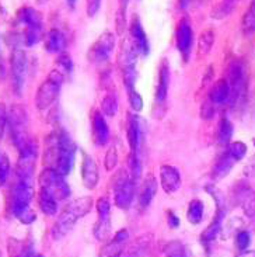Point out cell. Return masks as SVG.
<instances>
[{"label":"cell","mask_w":255,"mask_h":257,"mask_svg":"<svg viewBox=\"0 0 255 257\" xmlns=\"http://www.w3.org/2000/svg\"><path fill=\"white\" fill-rule=\"evenodd\" d=\"M118 163V152H117V148L115 146H111L110 149H108V152L105 155V169L111 172V170H114L115 166H117Z\"/></svg>","instance_id":"f35d334b"},{"label":"cell","mask_w":255,"mask_h":257,"mask_svg":"<svg viewBox=\"0 0 255 257\" xmlns=\"http://www.w3.org/2000/svg\"><path fill=\"white\" fill-rule=\"evenodd\" d=\"M114 48H115V34H112L111 31H105L90 47L87 58L91 63L107 62Z\"/></svg>","instance_id":"7c38bea8"},{"label":"cell","mask_w":255,"mask_h":257,"mask_svg":"<svg viewBox=\"0 0 255 257\" xmlns=\"http://www.w3.org/2000/svg\"><path fill=\"white\" fill-rule=\"evenodd\" d=\"M254 144H255V142H254Z\"/></svg>","instance_id":"681fc988"},{"label":"cell","mask_w":255,"mask_h":257,"mask_svg":"<svg viewBox=\"0 0 255 257\" xmlns=\"http://www.w3.org/2000/svg\"><path fill=\"white\" fill-rule=\"evenodd\" d=\"M160 183H161V188L166 191L167 194L175 193L181 187L179 172L174 166L163 165L160 167Z\"/></svg>","instance_id":"e0dca14e"},{"label":"cell","mask_w":255,"mask_h":257,"mask_svg":"<svg viewBox=\"0 0 255 257\" xmlns=\"http://www.w3.org/2000/svg\"><path fill=\"white\" fill-rule=\"evenodd\" d=\"M249 244V233L248 232H245V230H242L240 232L238 235H237V247L240 249V250H244V249H247Z\"/></svg>","instance_id":"b9f144b4"},{"label":"cell","mask_w":255,"mask_h":257,"mask_svg":"<svg viewBox=\"0 0 255 257\" xmlns=\"http://www.w3.org/2000/svg\"><path fill=\"white\" fill-rule=\"evenodd\" d=\"M157 186H159V183L156 180V177L153 174H149L146 177V180L143 181L142 188H140V194H139V204L142 208H147L152 204L156 191H157Z\"/></svg>","instance_id":"44dd1931"},{"label":"cell","mask_w":255,"mask_h":257,"mask_svg":"<svg viewBox=\"0 0 255 257\" xmlns=\"http://www.w3.org/2000/svg\"><path fill=\"white\" fill-rule=\"evenodd\" d=\"M238 257H255V251H245V253H242Z\"/></svg>","instance_id":"f6af8a7d"},{"label":"cell","mask_w":255,"mask_h":257,"mask_svg":"<svg viewBox=\"0 0 255 257\" xmlns=\"http://www.w3.org/2000/svg\"><path fill=\"white\" fill-rule=\"evenodd\" d=\"M91 134H93V141L98 146H104L108 139H110V130L108 124L104 118V114L100 111H93L91 114Z\"/></svg>","instance_id":"2e32d148"},{"label":"cell","mask_w":255,"mask_h":257,"mask_svg":"<svg viewBox=\"0 0 255 257\" xmlns=\"http://www.w3.org/2000/svg\"><path fill=\"white\" fill-rule=\"evenodd\" d=\"M245 153H247V146L244 142L238 141L230 145V155L234 160H241L245 156Z\"/></svg>","instance_id":"74e56055"},{"label":"cell","mask_w":255,"mask_h":257,"mask_svg":"<svg viewBox=\"0 0 255 257\" xmlns=\"http://www.w3.org/2000/svg\"><path fill=\"white\" fill-rule=\"evenodd\" d=\"M240 0H221L220 5L217 7H214L213 10H212V19H224V17H227L228 14L231 13L233 10H234L235 5L238 3Z\"/></svg>","instance_id":"f1b7e54d"},{"label":"cell","mask_w":255,"mask_h":257,"mask_svg":"<svg viewBox=\"0 0 255 257\" xmlns=\"http://www.w3.org/2000/svg\"><path fill=\"white\" fill-rule=\"evenodd\" d=\"M168 86H170V66L167 59L161 61L159 69V84L156 89V105H164L167 94H168Z\"/></svg>","instance_id":"d6986e66"},{"label":"cell","mask_w":255,"mask_h":257,"mask_svg":"<svg viewBox=\"0 0 255 257\" xmlns=\"http://www.w3.org/2000/svg\"><path fill=\"white\" fill-rule=\"evenodd\" d=\"M65 75L59 69H54L42 82L35 96V104L40 110H47L55 101L62 87Z\"/></svg>","instance_id":"5b68a950"},{"label":"cell","mask_w":255,"mask_h":257,"mask_svg":"<svg viewBox=\"0 0 255 257\" xmlns=\"http://www.w3.org/2000/svg\"><path fill=\"white\" fill-rule=\"evenodd\" d=\"M126 135H128V144L131 148L132 153L139 152V146H140V126L136 115H129L128 119V125H126Z\"/></svg>","instance_id":"603a6c76"},{"label":"cell","mask_w":255,"mask_h":257,"mask_svg":"<svg viewBox=\"0 0 255 257\" xmlns=\"http://www.w3.org/2000/svg\"><path fill=\"white\" fill-rule=\"evenodd\" d=\"M34 195L33 180L16 179L12 195H10V209L23 223H33L35 221V214L30 208V204Z\"/></svg>","instance_id":"3957f363"},{"label":"cell","mask_w":255,"mask_h":257,"mask_svg":"<svg viewBox=\"0 0 255 257\" xmlns=\"http://www.w3.org/2000/svg\"><path fill=\"white\" fill-rule=\"evenodd\" d=\"M125 242H119L117 239H114L112 242L107 244L101 251L100 257H121L122 256V247Z\"/></svg>","instance_id":"d6a6232c"},{"label":"cell","mask_w":255,"mask_h":257,"mask_svg":"<svg viewBox=\"0 0 255 257\" xmlns=\"http://www.w3.org/2000/svg\"><path fill=\"white\" fill-rule=\"evenodd\" d=\"M136 190V180L131 174H125V170L118 173L114 183V200L115 205L121 209H128L131 207Z\"/></svg>","instance_id":"9c48e42d"},{"label":"cell","mask_w":255,"mask_h":257,"mask_svg":"<svg viewBox=\"0 0 255 257\" xmlns=\"http://www.w3.org/2000/svg\"><path fill=\"white\" fill-rule=\"evenodd\" d=\"M223 216H224V211H223V208H219L217 214L214 215L212 223L207 226L206 229H205V232H203V235H202V240H203V242H212V240L216 239V236L219 235V230H220Z\"/></svg>","instance_id":"d4e9b609"},{"label":"cell","mask_w":255,"mask_h":257,"mask_svg":"<svg viewBox=\"0 0 255 257\" xmlns=\"http://www.w3.org/2000/svg\"><path fill=\"white\" fill-rule=\"evenodd\" d=\"M166 256L167 257H186L185 249L179 242H171L167 244L166 247Z\"/></svg>","instance_id":"8d00e7d4"},{"label":"cell","mask_w":255,"mask_h":257,"mask_svg":"<svg viewBox=\"0 0 255 257\" xmlns=\"http://www.w3.org/2000/svg\"><path fill=\"white\" fill-rule=\"evenodd\" d=\"M214 42V34L212 30H205L202 31L198 41V52L199 56H205L209 54V51L212 49V45Z\"/></svg>","instance_id":"f546056e"},{"label":"cell","mask_w":255,"mask_h":257,"mask_svg":"<svg viewBox=\"0 0 255 257\" xmlns=\"http://www.w3.org/2000/svg\"><path fill=\"white\" fill-rule=\"evenodd\" d=\"M128 94H129V104H131L132 108L138 112L142 111V108H143V98H142V96L135 89L128 91Z\"/></svg>","instance_id":"60d3db41"},{"label":"cell","mask_w":255,"mask_h":257,"mask_svg":"<svg viewBox=\"0 0 255 257\" xmlns=\"http://www.w3.org/2000/svg\"><path fill=\"white\" fill-rule=\"evenodd\" d=\"M233 135V125L227 118H221L216 130V139L220 145H227Z\"/></svg>","instance_id":"484cf974"},{"label":"cell","mask_w":255,"mask_h":257,"mask_svg":"<svg viewBox=\"0 0 255 257\" xmlns=\"http://www.w3.org/2000/svg\"><path fill=\"white\" fill-rule=\"evenodd\" d=\"M233 158H231V155H230V152L227 153V155H224L223 158H220L219 159V162L214 165V169H213V179H216V180H219V179H221V177H224L226 174L230 172V169H231V166H233Z\"/></svg>","instance_id":"4316f807"},{"label":"cell","mask_w":255,"mask_h":257,"mask_svg":"<svg viewBox=\"0 0 255 257\" xmlns=\"http://www.w3.org/2000/svg\"><path fill=\"white\" fill-rule=\"evenodd\" d=\"M228 84H230V101L235 103L244 96L247 89V68L241 61H231L228 65Z\"/></svg>","instance_id":"30bf717a"},{"label":"cell","mask_w":255,"mask_h":257,"mask_svg":"<svg viewBox=\"0 0 255 257\" xmlns=\"http://www.w3.org/2000/svg\"><path fill=\"white\" fill-rule=\"evenodd\" d=\"M101 110H103L104 115L107 117H114L118 111V100L117 94L114 93H107L104 98L101 100Z\"/></svg>","instance_id":"4dcf8cb0"},{"label":"cell","mask_w":255,"mask_h":257,"mask_svg":"<svg viewBox=\"0 0 255 257\" xmlns=\"http://www.w3.org/2000/svg\"><path fill=\"white\" fill-rule=\"evenodd\" d=\"M38 183H40V187L48 190L51 194L55 195L58 201L66 200L70 195V187L65 180V176L55 169H51V167L44 169L40 174Z\"/></svg>","instance_id":"ba28073f"},{"label":"cell","mask_w":255,"mask_h":257,"mask_svg":"<svg viewBox=\"0 0 255 257\" xmlns=\"http://www.w3.org/2000/svg\"><path fill=\"white\" fill-rule=\"evenodd\" d=\"M68 45V38L61 30L52 28L49 30L45 38V49L49 54H63Z\"/></svg>","instance_id":"ffe728a7"},{"label":"cell","mask_w":255,"mask_h":257,"mask_svg":"<svg viewBox=\"0 0 255 257\" xmlns=\"http://www.w3.org/2000/svg\"><path fill=\"white\" fill-rule=\"evenodd\" d=\"M68 3H69V6H73L76 3V0H68Z\"/></svg>","instance_id":"bcb514c9"},{"label":"cell","mask_w":255,"mask_h":257,"mask_svg":"<svg viewBox=\"0 0 255 257\" xmlns=\"http://www.w3.org/2000/svg\"><path fill=\"white\" fill-rule=\"evenodd\" d=\"M242 31L245 34H252L255 31V0H252L248 12L242 19Z\"/></svg>","instance_id":"1f68e13d"},{"label":"cell","mask_w":255,"mask_h":257,"mask_svg":"<svg viewBox=\"0 0 255 257\" xmlns=\"http://www.w3.org/2000/svg\"><path fill=\"white\" fill-rule=\"evenodd\" d=\"M192 41L193 33L191 23L186 19L179 20L177 30H175V44H177V48L181 52V55L184 56L185 61L188 59V55H189L191 48H192Z\"/></svg>","instance_id":"5bb4252c"},{"label":"cell","mask_w":255,"mask_h":257,"mask_svg":"<svg viewBox=\"0 0 255 257\" xmlns=\"http://www.w3.org/2000/svg\"><path fill=\"white\" fill-rule=\"evenodd\" d=\"M10 72H12V86L17 94L23 93L26 77H27V55L20 48H14L10 55Z\"/></svg>","instance_id":"8fae6325"},{"label":"cell","mask_w":255,"mask_h":257,"mask_svg":"<svg viewBox=\"0 0 255 257\" xmlns=\"http://www.w3.org/2000/svg\"><path fill=\"white\" fill-rule=\"evenodd\" d=\"M82 180L86 188L89 190H94L98 183V166L96 159L86 152H83V160H82Z\"/></svg>","instance_id":"ac0fdd59"},{"label":"cell","mask_w":255,"mask_h":257,"mask_svg":"<svg viewBox=\"0 0 255 257\" xmlns=\"http://www.w3.org/2000/svg\"><path fill=\"white\" fill-rule=\"evenodd\" d=\"M38 205L45 215L52 216L58 212V200L55 198V195L51 194L48 190L42 187L38 190Z\"/></svg>","instance_id":"7402d4cb"},{"label":"cell","mask_w":255,"mask_h":257,"mask_svg":"<svg viewBox=\"0 0 255 257\" xmlns=\"http://www.w3.org/2000/svg\"><path fill=\"white\" fill-rule=\"evenodd\" d=\"M129 35H131L132 44L135 45V48L138 49L139 54L147 55L150 52L149 38H147L145 30L142 27V23H140L136 14L132 17L131 23H129Z\"/></svg>","instance_id":"9a60e30c"},{"label":"cell","mask_w":255,"mask_h":257,"mask_svg":"<svg viewBox=\"0 0 255 257\" xmlns=\"http://www.w3.org/2000/svg\"><path fill=\"white\" fill-rule=\"evenodd\" d=\"M9 125L12 130V139L16 148L21 151L33 142L27 134V112L21 105H13L12 111L9 112Z\"/></svg>","instance_id":"52a82bcc"},{"label":"cell","mask_w":255,"mask_h":257,"mask_svg":"<svg viewBox=\"0 0 255 257\" xmlns=\"http://www.w3.org/2000/svg\"><path fill=\"white\" fill-rule=\"evenodd\" d=\"M9 172H10V160L7 158L6 153H2V156H0V181H2V186L6 183Z\"/></svg>","instance_id":"ab89813d"},{"label":"cell","mask_w":255,"mask_h":257,"mask_svg":"<svg viewBox=\"0 0 255 257\" xmlns=\"http://www.w3.org/2000/svg\"><path fill=\"white\" fill-rule=\"evenodd\" d=\"M17 21L24 28L19 35L21 45L33 47L42 40V16L33 7L24 6L17 12Z\"/></svg>","instance_id":"277c9868"},{"label":"cell","mask_w":255,"mask_h":257,"mask_svg":"<svg viewBox=\"0 0 255 257\" xmlns=\"http://www.w3.org/2000/svg\"><path fill=\"white\" fill-rule=\"evenodd\" d=\"M97 215H98V221H97L96 226H94V235L97 239L104 240L110 235L111 230V221H110V201L107 197H100L96 204Z\"/></svg>","instance_id":"4fadbf2b"},{"label":"cell","mask_w":255,"mask_h":257,"mask_svg":"<svg viewBox=\"0 0 255 257\" xmlns=\"http://www.w3.org/2000/svg\"><path fill=\"white\" fill-rule=\"evenodd\" d=\"M40 3H45V2H48V0H38Z\"/></svg>","instance_id":"7dc6e473"},{"label":"cell","mask_w":255,"mask_h":257,"mask_svg":"<svg viewBox=\"0 0 255 257\" xmlns=\"http://www.w3.org/2000/svg\"><path fill=\"white\" fill-rule=\"evenodd\" d=\"M138 49L135 48V45L132 44L131 40H125L121 47L119 52V66L124 75V84L126 90L131 91L135 89V82H136V61H138Z\"/></svg>","instance_id":"8992f818"},{"label":"cell","mask_w":255,"mask_h":257,"mask_svg":"<svg viewBox=\"0 0 255 257\" xmlns=\"http://www.w3.org/2000/svg\"><path fill=\"white\" fill-rule=\"evenodd\" d=\"M91 208H93L91 197H82V198H77L73 202H70L69 205L63 209L55 225L52 226V237L58 240V239L66 236L70 230L73 229L77 221L80 218H83L84 215H87Z\"/></svg>","instance_id":"7a4b0ae2"},{"label":"cell","mask_w":255,"mask_h":257,"mask_svg":"<svg viewBox=\"0 0 255 257\" xmlns=\"http://www.w3.org/2000/svg\"><path fill=\"white\" fill-rule=\"evenodd\" d=\"M186 218L188 221L193 225H198L203 218V204L199 200H193L189 202V207L186 211Z\"/></svg>","instance_id":"83f0119b"},{"label":"cell","mask_w":255,"mask_h":257,"mask_svg":"<svg viewBox=\"0 0 255 257\" xmlns=\"http://www.w3.org/2000/svg\"><path fill=\"white\" fill-rule=\"evenodd\" d=\"M209 98L213 104H221L224 101H227L230 98V84L227 79H219L213 84L212 90L209 93Z\"/></svg>","instance_id":"cb8c5ba5"},{"label":"cell","mask_w":255,"mask_h":257,"mask_svg":"<svg viewBox=\"0 0 255 257\" xmlns=\"http://www.w3.org/2000/svg\"><path fill=\"white\" fill-rule=\"evenodd\" d=\"M101 6V0H87V16L94 17Z\"/></svg>","instance_id":"7bdbcfd3"},{"label":"cell","mask_w":255,"mask_h":257,"mask_svg":"<svg viewBox=\"0 0 255 257\" xmlns=\"http://www.w3.org/2000/svg\"><path fill=\"white\" fill-rule=\"evenodd\" d=\"M129 169H131V176L138 181L140 177V172H142V166H140V159H139L138 153H132L129 156Z\"/></svg>","instance_id":"d590c367"},{"label":"cell","mask_w":255,"mask_h":257,"mask_svg":"<svg viewBox=\"0 0 255 257\" xmlns=\"http://www.w3.org/2000/svg\"><path fill=\"white\" fill-rule=\"evenodd\" d=\"M129 5V0H119V9H118V17H117V27H118V34H122L124 33V28L126 27V9Z\"/></svg>","instance_id":"836d02e7"},{"label":"cell","mask_w":255,"mask_h":257,"mask_svg":"<svg viewBox=\"0 0 255 257\" xmlns=\"http://www.w3.org/2000/svg\"><path fill=\"white\" fill-rule=\"evenodd\" d=\"M56 65H58V69L61 70L63 75H69V73H72V70H73V61L65 52L61 54L59 58L56 59Z\"/></svg>","instance_id":"e575fe53"},{"label":"cell","mask_w":255,"mask_h":257,"mask_svg":"<svg viewBox=\"0 0 255 257\" xmlns=\"http://www.w3.org/2000/svg\"><path fill=\"white\" fill-rule=\"evenodd\" d=\"M76 145L66 131H59L47 137L45 156L44 162L51 169H55L59 173L66 176L72 172L75 159Z\"/></svg>","instance_id":"6da1fadb"},{"label":"cell","mask_w":255,"mask_h":257,"mask_svg":"<svg viewBox=\"0 0 255 257\" xmlns=\"http://www.w3.org/2000/svg\"><path fill=\"white\" fill-rule=\"evenodd\" d=\"M23 257H30V256H23Z\"/></svg>","instance_id":"c3c4849f"},{"label":"cell","mask_w":255,"mask_h":257,"mask_svg":"<svg viewBox=\"0 0 255 257\" xmlns=\"http://www.w3.org/2000/svg\"><path fill=\"white\" fill-rule=\"evenodd\" d=\"M178 225H179L178 216L175 215V214H172V212H170V214H168V226H170V228H177Z\"/></svg>","instance_id":"ee69618b"}]
</instances>
